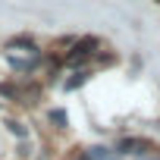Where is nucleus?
<instances>
[{
	"mask_svg": "<svg viewBox=\"0 0 160 160\" xmlns=\"http://www.w3.org/2000/svg\"><path fill=\"white\" fill-rule=\"evenodd\" d=\"M50 122H53L57 129H66V122H69V119H66V110H60V107L50 110Z\"/></svg>",
	"mask_w": 160,
	"mask_h": 160,
	"instance_id": "nucleus-5",
	"label": "nucleus"
},
{
	"mask_svg": "<svg viewBox=\"0 0 160 160\" xmlns=\"http://www.w3.org/2000/svg\"><path fill=\"white\" fill-rule=\"evenodd\" d=\"M132 160H160V148H154V151H148V154H138V157H132Z\"/></svg>",
	"mask_w": 160,
	"mask_h": 160,
	"instance_id": "nucleus-8",
	"label": "nucleus"
},
{
	"mask_svg": "<svg viewBox=\"0 0 160 160\" xmlns=\"http://www.w3.org/2000/svg\"><path fill=\"white\" fill-rule=\"evenodd\" d=\"M94 47H98V38H82V41H75V44H72V50L66 53V63H69V66L85 63V60L94 53Z\"/></svg>",
	"mask_w": 160,
	"mask_h": 160,
	"instance_id": "nucleus-2",
	"label": "nucleus"
},
{
	"mask_svg": "<svg viewBox=\"0 0 160 160\" xmlns=\"http://www.w3.org/2000/svg\"><path fill=\"white\" fill-rule=\"evenodd\" d=\"M38 60H41V50H38L28 38H13V41L7 44V63H10L13 69L28 72Z\"/></svg>",
	"mask_w": 160,
	"mask_h": 160,
	"instance_id": "nucleus-1",
	"label": "nucleus"
},
{
	"mask_svg": "<svg viewBox=\"0 0 160 160\" xmlns=\"http://www.w3.org/2000/svg\"><path fill=\"white\" fill-rule=\"evenodd\" d=\"M7 129H10L16 138H28V126H22L19 119H7Z\"/></svg>",
	"mask_w": 160,
	"mask_h": 160,
	"instance_id": "nucleus-4",
	"label": "nucleus"
},
{
	"mask_svg": "<svg viewBox=\"0 0 160 160\" xmlns=\"http://www.w3.org/2000/svg\"><path fill=\"white\" fill-rule=\"evenodd\" d=\"M0 94H3V98H13V101L22 98V91H19L16 85H3V82H0Z\"/></svg>",
	"mask_w": 160,
	"mask_h": 160,
	"instance_id": "nucleus-6",
	"label": "nucleus"
},
{
	"mask_svg": "<svg viewBox=\"0 0 160 160\" xmlns=\"http://www.w3.org/2000/svg\"><path fill=\"white\" fill-rule=\"evenodd\" d=\"M157 3H160V0H157Z\"/></svg>",
	"mask_w": 160,
	"mask_h": 160,
	"instance_id": "nucleus-9",
	"label": "nucleus"
},
{
	"mask_svg": "<svg viewBox=\"0 0 160 160\" xmlns=\"http://www.w3.org/2000/svg\"><path fill=\"white\" fill-rule=\"evenodd\" d=\"M154 148H157V144H151L148 138H126V141L119 144V154L132 160V157H138V154H148V151H154Z\"/></svg>",
	"mask_w": 160,
	"mask_h": 160,
	"instance_id": "nucleus-3",
	"label": "nucleus"
},
{
	"mask_svg": "<svg viewBox=\"0 0 160 160\" xmlns=\"http://www.w3.org/2000/svg\"><path fill=\"white\" fill-rule=\"evenodd\" d=\"M85 82H88V72L82 69V72H75V78H69V82H66V88L72 91V88H78V85H85Z\"/></svg>",
	"mask_w": 160,
	"mask_h": 160,
	"instance_id": "nucleus-7",
	"label": "nucleus"
}]
</instances>
